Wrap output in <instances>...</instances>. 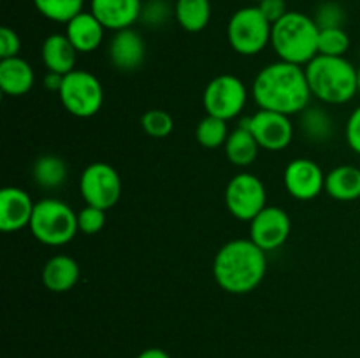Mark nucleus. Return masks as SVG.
<instances>
[{"instance_id":"f257e3e1","label":"nucleus","mask_w":360,"mask_h":358,"mask_svg":"<svg viewBox=\"0 0 360 358\" xmlns=\"http://www.w3.org/2000/svg\"><path fill=\"white\" fill-rule=\"evenodd\" d=\"M253 98L266 111L301 114L311 100L304 67L283 60L266 65L253 81Z\"/></svg>"},{"instance_id":"f03ea898","label":"nucleus","mask_w":360,"mask_h":358,"mask_svg":"<svg viewBox=\"0 0 360 358\" xmlns=\"http://www.w3.org/2000/svg\"><path fill=\"white\" fill-rule=\"evenodd\" d=\"M266 272V251L260 249L252 239H234L225 242L214 255V281L227 293H250L259 288Z\"/></svg>"},{"instance_id":"7ed1b4c3","label":"nucleus","mask_w":360,"mask_h":358,"mask_svg":"<svg viewBox=\"0 0 360 358\" xmlns=\"http://www.w3.org/2000/svg\"><path fill=\"white\" fill-rule=\"evenodd\" d=\"M304 70L311 97L323 104H347L359 93V69L345 56L316 55Z\"/></svg>"},{"instance_id":"20e7f679","label":"nucleus","mask_w":360,"mask_h":358,"mask_svg":"<svg viewBox=\"0 0 360 358\" xmlns=\"http://www.w3.org/2000/svg\"><path fill=\"white\" fill-rule=\"evenodd\" d=\"M320 28L313 18L299 11H288L273 23L271 46L280 60L295 65H308L319 55Z\"/></svg>"},{"instance_id":"39448f33","label":"nucleus","mask_w":360,"mask_h":358,"mask_svg":"<svg viewBox=\"0 0 360 358\" xmlns=\"http://www.w3.org/2000/svg\"><path fill=\"white\" fill-rule=\"evenodd\" d=\"M28 228L41 244L65 246L79 232L77 213L62 200L42 199L35 202Z\"/></svg>"},{"instance_id":"423d86ee","label":"nucleus","mask_w":360,"mask_h":358,"mask_svg":"<svg viewBox=\"0 0 360 358\" xmlns=\"http://www.w3.org/2000/svg\"><path fill=\"white\" fill-rule=\"evenodd\" d=\"M273 23L260 13L257 6L241 7L231 16L227 39L231 48L241 56H255L271 44Z\"/></svg>"},{"instance_id":"0eeeda50","label":"nucleus","mask_w":360,"mask_h":358,"mask_svg":"<svg viewBox=\"0 0 360 358\" xmlns=\"http://www.w3.org/2000/svg\"><path fill=\"white\" fill-rule=\"evenodd\" d=\"M58 97L69 114L76 118H91L104 104V88L97 76L88 70L74 69L63 76Z\"/></svg>"},{"instance_id":"6e6552de","label":"nucleus","mask_w":360,"mask_h":358,"mask_svg":"<svg viewBox=\"0 0 360 358\" xmlns=\"http://www.w3.org/2000/svg\"><path fill=\"white\" fill-rule=\"evenodd\" d=\"M246 100H248V90L245 83L232 74L213 77L206 84L202 93V105L206 114L225 119V121L238 118L245 109Z\"/></svg>"},{"instance_id":"1a4fd4ad","label":"nucleus","mask_w":360,"mask_h":358,"mask_svg":"<svg viewBox=\"0 0 360 358\" xmlns=\"http://www.w3.org/2000/svg\"><path fill=\"white\" fill-rule=\"evenodd\" d=\"M79 193L86 206L109 211L122 197V178L112 165L94 161L81 172Z\"/></svg>"},{"instance_id":"9d476101","label":"nucleus","mask_w":360,"mask_h":358,"mask_svg":"<svg viewBox=\"0 0 360 358\" xmlns=\"http://www.w3.org/2000/svg\"><path fill=\"white\" fill-rule=\"evenodd\" d=\"M225 206L241 221H252L267 206V190L262 179L250 172H239L225 186Z\"/></svg>"},{"instance_id":"9b49d317","label":"nucleus","mask_w":360,"mask_h":358,"mask_svg":"<svg viewBox=\"0 0 360 358\" xmlns=\"http://www.w3.org/2000/svg\"><path fill=\"white\" fill-rule=\"evenodd\" d=\"M243 123L248 126L262 150L281 151L288 147V144L294 139V125L290 121V116L281 114V112L260 109Z\"/></svg>"},{"instance_id":"f8f14e48","label":"nucleus","mask_w":360,"mask_h":358,"mask_svg":"<svg viewBox=\"0 0 360 358\" xmlns=\"http://www.w3.org/2000/svg\"><path fill=\"white\" fill-rule=\"evenodd\" d=\"M290 216L276 206H266L250 221V239L266 253L281 248L290 237Z\"/></svg>"},{"instance_id":"ddd939ff","label":"nucleus","mask_w":360,"mask_h":358,"mask_svg":"<svg viewBox=\"0 0 360 358\" xmlns=\"http://www.w3.org/2000/svg\"><path fill=\"white\" fill-rule=\"evenodd\" d=\"M326 175L316 161L309 158H295L285 167L283 183L290 197L308 202L326 190Z\"/></svg>"},{"instance_id":"4468645a","label":"nucleus","mask_w":360,"mask_h":358,"mask_svg":"<svg viewBox=\"0 0 360 358\" xmlns=\"http://www.w3.org/2000/svg\"><path fill=\"white\" fill-rule=\"evenodd\" d=\"M35 202L25 190L7 186L0 192V230L11 234L30 227Z\"/></svg>"},{"instance_id":"2eb2a0df","label":"nucleus","mask_w":360,"mask_h":358,"mask_svg":"<svg viewBox=\"0 0 360 358\" xmlns=\"http://www.w3.org/2000/svg\"><path fill=\"white\" fill-rule=\"evenodd\" d=\"M109 60L112 67L122 72H134L146 58V42L134 28L118 30L109 42Z\"/></svg>"},{"instance_id":"dca6fc26","label":"nucleus","mask_w":360,"mask_h":358,"mask_svg":"<svg viewBox=\"0 0 360 358\" xmlns=\"http://www.w3.org/2000/svg\"><path fill=\"white\" fill-rule=\"evenodd\" d=\"M143 0H90V13L105 30H125L139 21Z\"/></svg>"},{"instance_id":"f3484780","label":"nucleus","mask_w":360,"mask_h":358,"mask_svg":"<svg viewBox=\"0 0 360 358\" xmlns=\"http://www.w3.org/2000/svg\"><path fill=\"white\" fill-rule=\"evenodd\" d=\"M105 28L90 11H83L65 25V35L77 53H94L104 41Z\"/></svg>"},{"instance_id":"a211bd4d","label":"nucleus","mask_w":360,"mask_h":358,"mask_svg":"<svg viewBox=\"0 0 360 358\" xmlns=\"http://www.w3.org/2000/svg\"><path fill=\"white\" fill-rule=\"evenodd\" d=\"M35 72L21 56L0 60V90L9 97H23L34 88Z\"/></svg>"},{"instance_id":"6ab92c4d","label":"nucleus","mask_w":360,"mask_h":358,"mask_svg":"<svg viewBox=\"0 0 360 358\" xmlns=\"http://www.w3.org/2000/svg\"><path fill=\"white\" fill-rule=\"evenodd\" d=\"M81 270L76 260L69 255H55L42 267V284L53 293H65L79 281Z\"/></svg>"},{"instance_id":"aec40b11","label":"nucleus","mask_w":360,"mask_h":358,"mask_svg":"<svg viewBox=\"0 0 360 358\" xmlns=\"http://www.w3.org/2000/svg\"><path fill=\"white\" fill-rule=\"evenodd\" d=\"M41 58L49 72L65 76L76 67L77 51L65 34H51L42 42Z\"/></svg>"},{"instance_id":"412c9836","label":"nucleus","mask_w":360,"mask_h":358,"mask_svg":"<svg viewBox=\"0 0 360 358\" xmlns=\"http://www.w3.org/2000/svg\"><path fill=\"white\" fill-rule=\"evenodd\" d=\"M326 193L340 202L360 199V167L338 165L326 175Z\"/></svg>"},{"instance_id":"4be33fe9","label":"nucleus","mask_w":360,"mask_h":358,"mask_svg":"<svg viewBox=\"0 0 360 358\" xmlns=\"http://www.w3.org/2000/svg\"><path fill=\"white\" fill-rule=\"evenodd\" d=\"M225 157L236 167H250L259 157V142L245 123L229 133L224 144Z\"/></svg>"},{"instance_id":"5701e85b","label":"nucleus","mask_w":360,"mask_h":358,"mask_svg":"<svg viewBox=\"0 0 360 358\" xmlns=\"http://www.w3.org/2000/svg\"><path fill=\"white\" fill-rule=\"evenodd\" d=\"M174 20L183 30L199 34L210 25L211 2L210 0H176Z\"/></svg>"},{"instance_id":"b1692460","label":"nucleus","mask_w":360,"mask_h":358,"mask_svg":"<svg viewBox=\"0 0 360 358\" xmlns=\"http://www.w3.org/2000/svg\"><path fill=\"white\" fill-rule=\"evenodd\" d=\"M67 164L56 154H41L34 161L32 178L42 190H56L67 181Z\"/></svg>"},{"instance_id":"393cba45","label":"nucleus","mask_w":360,"mask_h":358,"mask_svg":"<svg viewBox=\"0 0 360 358\" xmlns=\"http://www.w3.org/2000/svg\"><path fill=\"white\" fill-rule=\"evenodd\" d=\"M301 130L311 142H327L334 135V119L323 107L308 105L301 112Z\"/></svg>"},{"instance_id":"a878e982","label":"nucleus","mask_w":360,"mask_h":358,"mask_svg":"<svg viewBox=\"0 0 360 358\" xmlns=\"http://www.w3.org/2000/svg\"><path fill=\"white\" fill-rule=\"evenodd\" d=\"M34 6L46 20L67 25L74 16L83 13L84 0H34Z\"/></svg>"},{"instance_id":"bb28decb","label":"nucleus","mask_w":360,"mask_h":358,"mask_svg":"<svg viewBox=\"0 0 360 358\" xmlns=\"http://www.w3.org/2000/svg\"><path fill=\"white\" fill-rule=\"evenodd\" d=\"M229 126L225 119L214 118V116L206 114L199 121L195 128V139L206 150H217L224 146L229 137Z\"/></svg>"},{"instance_id":"cd10ccee","label":"nucleus","mask_w":360,"mask_h":358,"mask_svg":"<svg viewBox=\"0 0 360 358\" xmlns=\"http://www.w3.org/2000/svg\"><path fill=\"white\" fill-rule=\"evenodd\" d=\"M350 49V35L345 28H320L319 55L345 56Z\"/></svg>"},{"instance_id":"c85d7f7f","label":"nucleus","mask_w":360,"mask_h":358,"mask_svg":"<svg viewBox=\"0 0 360 358\" xmlns=\"http://www.w3.org/2000/svg\"><path fill=\"white\" fill-rule=\"evenodd\" d=\"M141 126L144 133L153 139H164L169 137L174 130V119L164 109H150L141 118Z\"/></svg>"},{"instance_id":"c756f323","label":"nucleus","mask_w":360,"mask_h":358,"mask_svg":"<svg viewBox=\"0 0 360 358\" xmlns=\"http://www.w3.org/2000/svg\"><path fill=\"white\" fill-rule=\"evenodd\" d=\"M174 16V6L167 0H148L143 4L139 21H143L146 27L158 28L169 21V18Z\"/></svg>"},{"instance_id":"7c9ffc66","label":"nucleus","mask_w":360,"mask_h":358,"mask_svg":"<svg viewBox=\"0 0 360 358\" xmlns=\"http://www.w3.org/2000/svg\"><path fill=\"white\" fill-rule=\"evenodd\" d=\"M313 20L319 25V28H343L347 13H345V9L340 4L329 0V2H323L316 7Z\"/></svg>"},{"instance_id":"2f4dec72","label":"nucleus","mask_w":360,"mask_h":358,"mask_svg":"<svg viewBox=\"0 0 360 358\" xmlns=\"http://www.w3.org/2000/svg\"><path fill=\"white\" fill-rule=\"evenodd\" d=\"M105 225V211L98 207L86 206L77 213V227L79 232L86 235H95L104 228Z\"/></svg>"},{"instance_id":"473e14b6","label":"nucleus","mask_w":360,"mask_h":358,"mask_svg":"<svg viewBox=\"0 0 360 358\" xmlns=\"http://www.w3.org/2000/svg\"><path fill=\"white\" fill-rule=\"evenodd\" d=\"M21 39L13 28L2 27L0 28V58H13L20 56Z\"/></svg>"},{"instance_id":"72a5a7b5","label":"nucleus","mask_w":360,"mask_h":358,"mask_svg":"<svg viewBox=\"0 0 360 358\" xmlns=\"http://www.w3.org/2000/svg\"><path fill=\"white\" fill-rule=\"evenodd\" d=\"M345 137H347L348 146L360 154V105L348 118L347 126H345Z\"/></svg>"},{"instance_id":"f704fd0d","label":"nucleus","mask_w":360,"mask_h":358,"mask_svg":"<svg viewBox=\"0 0 360 358\" xmlns=\"http://www.w3.org/2000/svg\"><path fill=\"white\" fill-rule=\"evenodd\" d=\"M257 7L260 9V13L267 18L269 23H276L278 20L285 16L288 13L287 2L285 0H260L257 4Z\"/></svg>"},{"instance_id":"c9c22d12","label":"nucleus","mask_w":360,"mask_h":358,"mask_svg":"<svg viewBox=\"0 0 360 358\" xmlns=\"http://www.w3.org/2000/svg\"><path fill=\"white\" fill-rule=\"evenodd\" d=\"M62 83H63V76L62 74H56V72H49L44 76V86L46 90L49 91H56L58 93L60 88H62Z\"/></svg>"},{"instance_id":"e433bc0d","label":"nucleus","mask_w":360,"mask_h":358,"mask_svg":"<svg viewBox=\"0 0 360 358\" xmlns=\"http://www.w3.org/2000/svg\"><path fill=\"white\" fill-rule=\"evenodd\" d=\"M136 358H171V354L162 347H148V350L141 351Z\"/></svg>"},{"instance_id":"4c0bfd02","label":"nucleus","mask_w":360,"mask_h":358,"mask_svg":"<svg viewBox=\"0 0 360 358\" xmlns=\"http://www.w3.org/2000/svg\"><path fill=\"white\" fill-rule=\"evenodd\" d=\"M359 95H360V67H359Z\"/></svg>"},{"instance_id":"58836bf2","label":"nucleus","mask_w":360,"mask_h":358,"mask_svg":"<svg viewBox=\"0 0 360 358\" xmlns=\"http://www.w3.org/2000/svg\"><path fill=\"white\" fill-rule=\"evenodd\" d=\"M252 2H255V4H259V2H260V0H252Z\"/></svg>"}]
</instances>
